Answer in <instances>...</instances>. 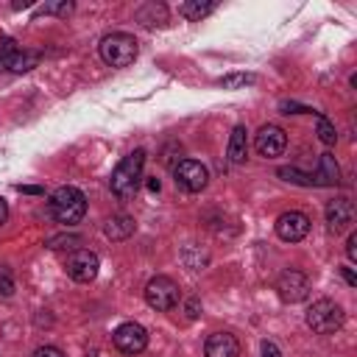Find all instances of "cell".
Listing matches in <instances>:
<instances>
[{"label":"cell","instance_id":"1","mask_svg":"<svg viewBox=\"0 0 357 357\" xmlns=\"http://www.w3.org/2000/svg\"><path fill=\"white\" fill-rule=\"evenodd\" d=\"M142 167H145V151L137 148V151H131L128 156H123V159L117 162V167L112 170L109 187H112V192H114L120 201L134 198V192H137V187H139V178H142Z\"/></svg>","mask_w":357,"mask_h":357},{"label":"cell","instance_id":"2","mask_svg":"<svg viewBox=\"0 0 357 357\" xmlns=\"http://www.w3.org/2000/svg\"><path fill=\"white\" fill-rule=\"evenodd\" d=\"M47 206H50V215H53L59 223L75 226V223H81V218L86 215V195H84L78 187H70V184H67V187H59V190L50 192Z\"/></svg>","mask_w":357,"mask_h":357},{"label":"cell","instance_id":"3","mask_svg":"<svg viewBox=\"0 0 357 357\" xmlns=\"http://www.w3.org/2000/svg\"><path fill=\"white\" fill-rule=\"evenodd\" d=\"M100 50V59L109 64V67H128L134 64L139 47H137V39L131 33H123V31H114V33H106L98 45Z\"/></svg>","mask_w":357,"mask_h":357},{"label":"cell","instance_id":"4","mask_svg":"<svg viewBox=\"0 0 357 357\" xmlns=\"http://www.w3.org/2000/svg\"><path fill=\"white\" fill-rule=\"evenodd\" d=\"M304 321H307V326H310L315 335H335V332L343 326L346 315H343V307H340L337 301H332V298H318V301L310 304Z\"/></svg>","mask_w":357,"mask_h":357},{"label":"cell","instance_id":"5","mask_svg":"<svg viewBox=\"0 0 357 357\" xmlns=\"http://www.w3.org/2000/svg\"><path fill=\"white\" fill-rule=\"evenodd\" d=\"M145 301H148V307H153L159 312H167L181 301V290L170 276H153L145 284Z\"/></svg>","mask_w":357,"mask_h":357},{"label":"cell","instance_id":"6","mask_svg":"<svg viewBox=\"0 0 357 357\" xmlns=\"http://www.w3.org/2000/svg\"><path fill=\"white\" fill-rule=\"evenodd\" d=\"M173 178H176V187L178 190H184V192H201L209 184V170H206V165H201L195 159H181L173 167Z\"/></svg>","mask_w":357,"mask_h":357},{"label":"cell","instance_id":"7","mask_svg":"<svg viewBox=\"0 0 357 357\" xmlns=\"http://www.w3.org/2000/svg\"><path fill=\"white\" fill-rule=\"evenodd\" d=\"M276 293H279V298L287 301V304L304 301V298L310 296V279H307V273H301V271H296V268L282 271L279 279H276Z\"/></svg>","mask_w":357,"mask_h":357},{"label":"cell","instance_id":"8","mask_svg":"<svg viewBox=\"0 0 357 357\" xmlns=\"http://www.w3.org/2000/svg\"><path fill=\"white\" fill-rule=\"evenodd\" d=\"M64 268H67V276H70L73 282H92V279L98 276V271H100V259H98V254L89 251V248H75V251L67 257Z\"/></svg>","mask_w":357,"mask_h":357},{"label":"cell","instance_id":"9","mask_svg":"<svg viewBox=\"0 0 357 357\" xmlns=\"http://www.w3.org/2000/svg\"><path fill=\"white\" fill-rule=\"evenodd\" d=\"M112 340H114V346H117L123 354H139V351H145V346H148V332H145L142 324L126 321V324H120V326L112 332Z\"/></svg>","mask_w":357,"mask_h":357},{"label":"cell","instance_id":"10","mask_svg":"<svg viewBox=\"0 0 357 357\" xmlns=\"http://www.w3.org/2000/svg\"><path fill=\"white\" fill-rule=\"evenodd\" d=\"M254 148H257V153L265 156V159L282 156L284 148H287V134H284V128H279V126H273V123L262 126V128L257 131V137H254Z\"/></svg>","mask_w":357,"mask_h":357},{"label":"cell","instance_id":"11","mask_svg":"<svg viewBox=\"0 0 357 357\" xmlns=\"http://www.w3.org/2000/svg\"><path fill=\"white\" fill-rule=\"evenodd\" d=\"M276 234L284 243H298V240H304L310 234V218L304 212H298V209L282 212L276 218Z\"/></svg>","mask_w":357,"mask_h":357},{"label":"cell","instance_id":"12","mask_svg":"<svg viewBox=\"0 0 357 357\" xmlns=\"http://www.w3.org/2000/svg\"><path fill=\"white\" fill-rule=\"evenodd\" d=\"M324 215H326V229L340 234L354 223V204L349 198H335V201L326 204Z\"/></svg>","mask_w":357,"mask_h":357},{"label":"cell","instance_id":"13","mask_svg":"<svg viewBox=\"0 0 357 357\" xmlns=\"http://www.w3.org/2000/svg\"><path fill=\"white\" fill-rule=\"evenodd\" d=\"M206 357H240V340L231 332H212L204 343Z\"/></svg>","mask_w":357,"mask_h":357},{"label":"cell","instance_id":"14","mask_svg":"<svg viewBox=\"0 0 357 357\" xmlns=\"http://www.w3.org/2000/svg\"><path fill=\"white\" fill-rule=\"evenodd\" d=\"M39 64V53H33V50H14V53H8V56H3L0 59V70L3 73H28V70H33Z\"/></svg>","mask_w":357,"mask_h":357},{"label":"cell","instance_id":"15","mask_svg":"<svg viewBox=\"0 0 357 357\" xmlns=\"http://www.w3.org/2000/svg\"><path fill=\"white\" fill-rule=\"evenodd\" d=\"M245 126H234L231 128V137H229V148H226V156L231 165H243L245 156H248V137H245Z\"/></svg>","mask_w":357,"mask_h":357},{"label":"cell","instance_id":"16","mask_svg":"<svg viewBox=\"0 0 357 357\" xmlns=\"http://www.w3.org/2000/svg\"><path fill=\"white\" fill-rule=\"evenodd\" d=\"M134 229H137L134 218L131 215H123V212L120 215H112L106 220V226H103V231H106L109 240H128L134 234Z\"/></svg>","mask_w":357,"mask_h":357},{"label":"cell","instance_id":"17","mask_svg":"<svg viewBox=\"0 0 357 357\" xmlns=\"http://www.w3.org/2000/svg\"><path fill=\"white\" fill-rule=\"evenodd\" d=\"M310 181H312V187L337 184V181H340V170H337V165H335V156L321 153V159H318V173H315Z\"/></svg>","mask_w":357,"mask_h":357},{"label":"cell","instance_id":"18","mask_svg":"<svg viewBox=\"0 0 357 357\" xmlns=\"http://www.w3.org/2000/svg\"><path fill=\"white\" fill-rule=\"evenodd\" d=\"M134 17H137V22H142V25H148V28L165 25V22H167V6H165V3H145V6L137 8Z\"/></svg>","mask_w":357,"mask_h":357},{"label":"cell","instance_id":"19","mask_svg":"<svg viewBox=\"0 0 357 357\" xmlns=\"http://www.w3.org/2000/svg\"><path fill=\"white\" fill-rule=\"evenodd\" d=\"M212 11H215V3H201V0H190V3L178 6V14L187 17V20H204Z\"/></svg>","mask_w":357,"mask_h":357},{"label":"cell","instance_id":"20","mask_svg":"<svg viewBox=\"0 0 357 357\" xmlns=\"http://www.w3.org/2000/svg\"><path fill=\"white\" fill-rule=\"evenodd\" d=\"M251 84H257L254 73H229V75L218 78V86H223V89H243V86H251Z\"/></svg>","mask_w":357,"mask_h":357},{"label":"cell","instance_id":"21","mask_svg":"<svg viewBox=\"0 0 357 357\" xmlns=\"http://www.w3.org/2000/svg\"><path fill=\"white\" fill-rule=\"evenodd\" d=\"M318 117V139L324 142V145H335L337 142V131H335V126L329 123V117H324V114H315Z\"/></svg>","mask_w":357,"mask_h":357},{"label":"cell","instance_id":"22","mask_svg":"<svg viewBox=\"0 0 357 357\" xmlns=\"http://www.w3.org/2000/svg\"><path fill=\"white\" fill-rule=\"evenodd\" d=\"M73 3L70 0H61V3H47V6H39L36 8V17L39 14H59V17H67V14H73Z\"/></svg>","mask_w":357,"mask_h":357},{"label":"cell","instance_id":"23","mask_svg":"<svg viewBox=\"0 0 357 357\" xmlns=\"http://www.w3.org/2000/svg\"><path fill=\"white\" fill-rule=\"evenodd\" d=\"M11 293H14V276H11V271L6 265H0V296L8 298Z\"/></svg>","mask_w":357,"mask_h":357},{"label":"cell","instance_id":"24","mask_svg":"<svg viewBox=\"0 0 357 357\" xmlns=\"http://www.w3.org/2000/svg\"><path fill=\"white\" fill-rule=\"evenodd\" d=\"M64 243H67V248H73L75 251V245H81V237H50L47 240V248H64Z\"/></svg>","mask_w":357,"mask_h":357},{"label":"cell","instance_id":"25","mask_svg":"<svg viewBox=\"0 0 357 357\" xmlns=\"http://www.w3.org/2000/svg\"><path fill=\"white\" fill-rule=\"evenodd\" d=\"M279 109H282L284 114H301V112H312L310 106H298V103H293V100H282V103H279Z\"/></svg>","mask_w":357,"mask_h":357},{"label":"cell","instance_id":"26","mask_svg":"<svg viewBox=\"0 0 357 357\" xmlns=\"http://www.w3.org/2000/svg\"><path fill=\"white\" fill-rule=\"evenodd\" d=\"M33 357H64V351L59 346H39L33 351Z\"/></svg>","mask_w":357,"mask_h":357},{"label":"cell","instance_id":"27","mask_svg":"<svg viewBox=\"0 0 357 357\" xmlns=\"http://www.w3.org/2000/svg\"><path fill=\"white\" fill-rule=\"evenodd\" d=\"M346 257H349V262L357 259V234H354V231H351L349 240H346Z\"/></svg>","mask_w":357,"mask_h":357},{"label":"cell","instance_id":"28","mask_svg":"<svg viewBox=\"0 0 357 357\" xmlns=\"http://www.w3.org/2000/svg\"><path fill=\"white\" fill-rule=\"evenodd\" d=\"M262 357H282V351L273 340H262Z\"/></svg>","mask_w":357,"mask_h":357},{"label":"cell","instance_id":"29","mask_svg":"<svg viewBox=\"0 0 357 357\" xmlns=\"http://www.w3.org/2000/svg\"><path fill=\"white\" fill-rule=\"evenodd\" d=\"M14 50H17V42H14V39H8V36L0 39V59L8 56V53H14Z\"/></svg>","mask_w":357,"mask_h":357},{"label":"cell","instance_id":"30","mask_svg":"<svg viewBox=\"0 0 357 357\" xmlns=\"http://www.w3.org/2000/svg\"><path fill=\"white\" fill-rule=\"evenodd\" d=\"M8 220V204H6V198L0 195V226Z\"/></svg>","mask_w":357,"mask_h":357},{"label":"cell","instance_id":"31","mask_svg":"<svg viewBox=\"0 0 357 357\" xmlns=\"http://www.w3.org/2000/svg\"><path fill=\"white\" fill-rule=\"evenodd\" d=\"M340 271H343V279H346V282L354 287V284H357V276H354V271H351V268H340Z\"/></svg>","mask_w":357,"mask_h":357},{"label":"cell","instance_id":"32","mask_svg":"<svg viewBox=\"0 0 357 357\" xmlns=\"http://www.w3.org/2000/svg\"><path fill=\"white\" fill-rule=\"evenodd\" d=\"M198 315V298H190V304H187V318H195Z\"/></svg>","mask_w":357,"mask_h":357},{"label":"cell","instance_id":"33","mask_svg":"<svg viewBox=\"0 0 357 357\" xmlns=\"http://www.w3.org/2000/svg\"><path fill=\"white\" fill-rule=\"evenodd\" d=\"M22 192H31V195H39L42 192V187H20Z\"/></svg>","mask_w":357,"mask_h":357}]
</instances>
